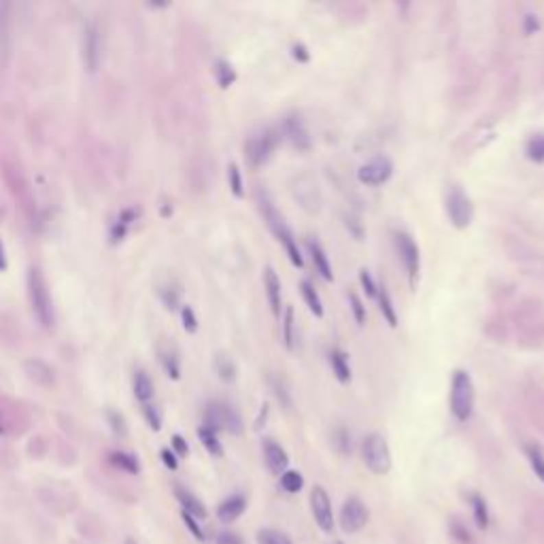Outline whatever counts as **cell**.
<instances>
[{
    "instance_id": "ab89813d",
    "label": "cell",
    "mask_w": 544,
    "mask_h": 544,
    "mask_svg": "<svg viewBox=\"0 0 544 544\" xmlns=\"http://www.w3.org/2000/svg\"><path fill=\"white\" fill-rule=\"evenodd\" d=\"M162 362H164V368H166V372H168V377H172V379H179V362H177V357L172 355V353H162Z\"/></svg>"
},
{
    "instance_id": "9c48e42d",
    "label": "cell",
    "mask_w": 544,
    "mask_h": 544,
    "mask_svg": "<svg viewBox=\"0 0 544 544\" xmlns=\"http://www.w3.org/2000/svg\"><path fill=\"white\" fill-rule=\"evenodd\" d=\"M391 175H394V162H391L387 156H377L370 162H366L364 166H359L357 181L362 185L377 187V185L387 183L391 179Z\"/></svg>"
},
{
    "instance_id": "ba28073f",
    "label": "cell",
    "mask_w": 544,
    "mask_h": 544,
    "mask_svg": "<svg viewBox=\"0 0 544 544\" xmlns=\"http://www.w3.org/2000/svg\"><path fill=\"white\" fill-rule=\"evenodd\" d=\"M206 427L215 429V431H220V429H226L230 434H234V436H238V434H243V419L241 415L228 404L224 402H213L209 404L206 408Z\"/></svg>"
},
{
    "instance_id": "d4e9b609",
    "label": "cell",
    "mask_w": 544,
    "mask_h": 544,
    "mask_svg": "<svg viewBox=\"0 0 544 544\" xmlns=\"http://www.w3.org/2000/svg\"><path fill=\"white\" fill-rule=\"evenodd\" d=\"M294 328H296V315L294 309L287 307L285 313H283V344H285L287 351H294V342H296Z\"/></svg>"
},
{
    "instance_id": "4316f807",
    "label": "cell",
    "mask_w": 544,
    "mask_h": 544,
    "mask_svg": "<svg viewBox=\"0 0 544 544\" xmlns=\"http://www.w3.org/2000/svg\"><path fill=\"white\" fill-rule=\"evenodd\" d=\"M525 156L534 164H544V134H534L525 143Z\"/></svg>"
},
{
    "instance_id": "7c38bea8",
    "label": "cell",
    "mask_w": 544,
    "mask_h": 544,
    "mask_svg": "<svg viewBox=\"0 0 544 544\" xmlns=\"http://www.w3.org/2000/svg\"><path fill=\"white\" fill-rule=\"evenodd\" d=\"M283 134H285V139L298 151H309L313 147L307 123H304V119L300 115H296V113L287 115L285 121H283Z\"/></svg>"
},
{
    "instance_id": "681fc988",
    "label": "cell",
    "mask_w": 544,
    "mask_h": 544,
    "mask_svg": "<svg viewBox=\"0 0 544 544\" xmlns=\"http://www.w3.org/2000/svg\"><path fill=\"white\" fill-rule=\"evenodd\" d=\"M266 417H268V404H264L262 410H259V419H257V423H255V429L262 427V421L266 423Z\"/></svg>"
},
{
    "instance_id": "7402d4cb",
    "label": "cell",
    "mask_w": 544,
    "mask_h": 544,
    "mask_svg": "<svg viewBox=\"0 0 544 544\" xmlns=\"http://www.w3.org/2000/svg\"><path fill=\"white\" fill-rule=\"evenodd\" d=\"M9 5L0 3V69L5 67L9 56Z\"/></svg>"
},
{
    "instance_id": "1f68e13d",
    "label": "cell",
    "mask_w": 544,
    "mask_h": 544,
    "mask_svg": "<svg viewBox=\"0 0 544 544\" xmlns=\"http://www.w3.org/2000/svg\"><path fill=\"white\" fill-rule=\"evenodd\" d=\"M257 544H294V542L285 534H281L276 530H259Z\"/></svg>"
},
{
    "instance_id": "484cf974",
    "label": "cell",
    "mask_w": 544,
    "mask_h": 544,
    "mask_svg": "<svg viewBox=\"0 0 544 544\" xmlns=\"http://www.w3.org/2000/svg\"><path fill=\"white\" fill-rule=\"evenodd\" d=\"M472 510H474V521L478 530H487L489 528V510H487V502L483 495L472 493Z\"/></svg>"
},
{
    "instance_id": "52a82bcc",
    "label": "cell",
    "mask_w": 544,
    "mask_h": 544,
    "mask_svg": "<svg viewBox=\"0 0 544 544\" xmlns=\"http://www.w3.org/2000/svg\"><path fill=\"white\" fill-rule=\"evenodd\" d=\"M396 249H398V255H400L402 264L406 268L410 289H417L419 272H421V253H419L415 238L406 232H396Z\"/></svg>"
},
{
    "instance_id": "44dd1931",
    "label": "cell",
    "mask_w": 544,
    "mask_h": 544,
    "mask_svg": "<svg viewBox=\"0 0 544 544\" xmlns=\"http://www.w3.org/2000/svg\"><path fill=\"white\" fill-rule=\"evenodd\" d=\"M134 396L137 400L145 406L151 402V398H154V383H151L149 375L143 372V370H139V372H134Z\"/></svg>"
},
{
    "instance_id": "30bf717a",
    "label": "cell",
    "mask_w": 544,
    "mask_h": 544,
    "mask_svg": "<svg viewBox=\"0 0 544 544\" xmlns=\"http://www.w3.org/2000/svg\"><path fill=\"white\" fill-rule=\"evenodd\" d=\"M311 510H313L315 523L319 525V530L330 534L334 530V512H332L330 495L321 485H315L311 491Z\"/></svg>"
},
{
    "instance_id": "7a4b0ae2",
    "label": "cell",
    "mask_w": 544,
    "mask_h": 544,
    "mask_svg": "<svg viewBox=\"0 0 544 544\" xmlns=\"http://www.w3.org/2000/svg\"><path fill=\"white\" fill-rule=\"evenodd\" d=\"M28 294H30V304H32V313L40 321V325H49L54 323V309H51V296L47 289V283L43 279V274L32 268L28 274Z\"/></svg>"
},
{
    "instance_id": "ac0fdd59",
    "label": "cell",
    "mask_w": 544,
    "mask_h": 544,
    "mask_svg": "<svg viewBox=\"0 0 544 544\" xmlns=\"http://www.w3.org/2000/svg\"><path fill=\"white\" fill-rule=\"evenodd\" d=\"M175 495H177V499L181 502V508L187 512V515H191L193 519H206V508H204V504L200 502L198 497H196L191 491H187V489H183V487H175Z\"/></svg>"
},
{
    "instance_id": "e0dca14e",
    "label": "cell",
    "mask_w": 544,
    "mask_h": 544,
    "mask_svg": "<svg viewBox=\"0 0 544 544\" xmlns=\"http://www.w3.org/2000/svg\"><path fill=\"white\" fill-rule=\"evenodd\" d=\"M307 249L311 253V259H313V266L315 270L319 272V276L323 281H334V272H332V264H330V257L328 253L323 251V247L317 243V241H307Z\"/></svg>"
},
{
    "instance_id": "9a60e30c",
    "label": "cell",
    "mask_w": 544,
    "mask_h": 544,
    "mask_svg": "<svg viewBox=\"0 0 544 544\" xmlns=\"http://www.w3.org/2000/svg\"><path fill=\"white\" fill-rule=\"evenodd\" d=\"M264 292H266V300L270 304V311L276 319H281V279L274 272L272 266L264 268Z\"/></svg>"
},
{
    "instance_id": "3957f363",
    "label": "cell",
    "mask_w": 544,
    "mask_h": 544,
    "mask_svg": "<svg viewBox=\"0 0 544 544\" xmlns=\"http://www.w3.org/2000/svg\"><path fill=\"white\" fill-rule=\"evenodd\" d=\"M364 464L372 474H387L391 470V451L383 434H370L362 445Z\"/></svg>"
},
{
    "instance_id": "8d00e7d4",
    "label": "cell",
    "mask_w": 544,
    "mask_h": 544,
    "mask_svg": "<svg viewBox=\"0 0 544 544\" xmlns=\"http://www.w3.org/2000/svg\"><path fill=\"white\" fill-rule=\"evenodd\" d=\"M181 519H183V523H185V528L189 530V534L198 540V542H204L206 540V536H204V532L200 530V525H198V519H193L191 515H187L185 510H181Z\"/></svg>"
},
{
    "instance_id": "5bb4252c",
    "label": "cell",
    "mask_w": 544,
    "mask_h": 544,
    "mask_svg": "<svg viewBox=\"0 0 544 544\" xmlns=\"http://www.w3.org/2000/svg\"><path fill=\"white\" fill-rule=\"evenodd\" d=\"M262 451H264V462H266V466H268V470L272 472V474H283V472H287V466H289V455H287V451L283 449L279 442H274V440H264V445H262Z\"/></svg>"
},
{
    "instance_id": "8fae6325",
    "label": "cell",
    "mask_w": 544,
    "mask_h": 544,
    "mask_svg": "<svg viewBox=\"0 0 544 544\" xmlns=\"http://www.w3.org/2000/svg\"><path fill=\"white\" fill-rule=\"evenodd\" d=\"M368 517H370V512L364 506L362 499L359 497H349L342 504V510H340V528H342L344 534H355L362 528H366Z\"/></svg>"
},
{
    "instance_id": "83f0119b",
    "label": "cell",
    "mask_w": 544,
    "mask_h": 544,
    "mask_svg": "<svg viewBox=\"0 0 544 544\" xmlns=\"http://www.w3.org/2000/svg\"><path fill=\"white\" fill-rule=\"evenodd\" d=\"M528 453V460H530V466L536 474V478H540V481L544 483V453L538 445H528L525 449Z\"/></svg>"
},
{
    "instance_id": "f6af8a7d",
    "label": "cell",
    "mask_w": 544,
    "mask_h": 544,
    "mask_svg": "<svg viewBox=\"0 0 544 544\" xmlns=\"http://www.w3.org/2000/svg\"><path fill=\"white\" fill-rule=\"evenodd\" d=\"M217 544H243V540L232 532H222L217 536Z\"/></svg>"
},
{
    "instance_id": "cb8c5ba5",
    "label": "cell",
    "mask_w": 544,
    "mask_h": 544,
    "mask_svg": "<svg viewBox=\"0 0 544 544\" xmlns=\"http://www.w3.org/2000/svg\"><path fill=\"white\" fill-rule=\"evenodd\" d=\"M198 436H200L204 449H206L213 457H222V455H224V447H222L220 438H217V431H215V429L202 425V427L198 429Z\"/></svg>"
},
{
    "instance_id": "f1b7e54d",
    "label": "cell",
    "mask_w": 544,
    "mask_h": 544,
    "mask_svg": "<svg viewBox=\"0 0 544 544\" xmlns=\"http://www.w3.org/2000/svg\"><path fill=\"white\" fill-rule=\"evenodd\" d=\"M281 487L285 489L287 493H298V491H302V487H304V478H302L300 472H296V470H287V472H283V474H281Z\"/></svg>"
},
{
    "instance_id": "4dcf8cb0",
    "label": "cell",
    "mask_w": 544,
    "mask_h": 544,
    "mask_svg": "<svg viewBox=\"0 0 544 544\" xmlns=\"http://www.w3.org/2000/svg\"><path fill=\"white\" fill-rule=\"evenodd\" d=\"M215 75H217V81H220L222 88H230V85L236 81V73L226 60H220L215 64Z\"/></svg>"
},
{
    "instance_id": "f546056e",
    "label": "cell",
    "mask_w": 544,
    "mask_h": 544,
    "mask_svg": "<svg viewBox=\"0 0 544 544\" xmlns=\"http://www.w3.org/2000/svg\"><path fill=\"white\" fill-rule=\"evenodd\" d=\"M108 460H111V464L119 470H126L130 474H137L139 472V462L134 460L132 455H126V453H111L108 455Z\"/></svg>"
},
{
    "instance_id": "7dc6e473",
    "label": "cell",
    "mask_w": 544,
    "mask_h": 544,
    "mask_svg": "<svg viewBox=\"0 0 544 544\" xmlns=\"http://www.w3.org/2000/svg\"><path fill=\"white\" fill-rule=\"evenodd\" d=\"M346 228H351L353 234H355V238L359 241V238H362V224L355 220V217H346Z\"/></svg>"
},
{
    "instance_id": "6da1fadb",
    "label": "cell",
    "mask_w": 544,
    "mask_h": 544,
    "mask_svg": "<svg viewBox=\"0 0 544 544\" xmlns=\"http://www.w3.org/2000/svg\"><path fill=\"white\" fill-rule=\"evenodd\" d=\"M451 412L457 421H468L472 417L474 410V400H476V391H474V381L470 372L466 370H455L453 381H451Z\"/></svg>"
},
{
    "instance_id": "5b68a950",
    "label": "cell",
    "mask_w": 544,
    "mask_h": 544,
    "mask_svg": "<svg viewBox=\"0 0 544 544\" xmlns=\"http://www.w3.org/2000/svg\"><path fill=\"white\" fill-rule=\"evenodd\" d=\"M445 206H447V215H449L453 228L466 230L472 224V220H474V204H472V200L468 198V193L460 185L449 187Z\"/></svg>"
},
{
    "instance_id": "816d5d0a",
    "label": "cell",
    "mask_w": 544,
    "mask_h": 544,
    "mask_svg": "<svg viewBox=\"0 0 544 544\" xmlns=\"http://www.w3.org/2000/svg\"><path fill=\"white\" fill-rule=\"evenodd\" d=\"M0 434H3V425H0Z\"/></svg>"
},
{
    "instance_id": "d6a6232c",
    "label": "cell",
    "mask_w": 544,
    "mask_h": 544,
    "mask_svg": "<svg viewBox=\"0 0 544 544\" xmlns=\"http://www.w3.org/2000/svg\"><path fill=\"white\" fill-rule=\"evenodd\" d=\"M228 181H230V189H232V193L236 196V198H243V196H245L243 175H241V170H238L236 164H230L228 166Z\"/></svg>"
},
{
    "instance_id": "603a6c76",
    "label": "cell",
    "mask_w": 544,
    "mask_h": 544,
    "mask_svg": "<svg viewBox=\"0 0 544 544\" xmlns=\"http://www.w3.org/2000/svg\"><path fill=\"white\" fill-rule=\"evenodd\" d=\"M377 300H379V309H381L383 319L391 325V328H398V313L394 307V300H391V296L385 287H379Z\"/></svg>"
},
{
    "instance_id": "f35d334b",
    "label": "cell",
    "mask_w": 544,
    "mask_h": 544,
    "mask_svg": "<svg viewBox=\"0 0 544 544\" xmlns=\"http://www.w3.org/2000/svg\"><path fill=\"white\" fill-rule=\"evenodd\" d=\"M143 412H145V419H147V423H149L151 429H160L162 427V415H160V410L156 406L145 404L143 406Z\"/></svg>"
},
{
    "instance_id": "74e56055",
    "label": "cell",
    "mask_w": 544,
    "mask_h": 544,
    "mask_svg": "<svg viewBox=\"0 0 544 544\" xmlns=\"http://www.w3.org/2000/svg\"><path fill=\"white\" fill-rule=\"evenodd\" d=\"M334 445L342 455H351V434L346 429H338L334 434Z\"/></svg>"
},
{
    "instance_id": "d590c367",
    "label": "cell",
    "mask_w": 544,
    "mask_h": 544,
    "mask_svg": "<svg viewBox=\"0 0 544 544\" xmlns=\"http://www.w3.org/2000/svg\"><path fill=\"white\" fill-rule=\"evenodd\" d=\"M359 283H362V287H364V292H366L368 298H377L379 285L375 283V279H372V274H370V270H366V268L359 270Z\"/></svg>"
},
{
    "instance_id": "7bdbcfd3",
    "label": "cell",
    "mask_w": 544,
    "mask_h": 544,
    "mask_svg": "<svg viewBox=\"0 0 544 544\" xmlns=\"http://www.w3.org/2000/svg\"><path fill=\"white\" fill-rule=\"evenodd\" d=\"M538 30H540V19H538V15L528 13V15L523 17V32L530 36V34H536Z\"/></svg>"
},
{
    "instance_id": "bcb514c9",
    "label": "cell",
    "mask_w": 544,
    "mask_h": 544,
    "mask_svg": "<svg viewBox=\"0 0 544 544\" xmlns=\"http://www.w3.org/2000/svg\"><path fill=\"white\" fill-rule=\"evenodd\" d=\"M162 462L170 468V470H177V457H175V453L172 451H168V449H162Z\"/></svg>"
},
{
    "instance_id": "4fadbf2b",
    "label": "cell",
    "mask_w": 544,
    "mask_h": 544,
    "mask_svg": "<svg viewBox=\"0 0 544 544\" xmlns=\"http://www.w3.org/2000/svg\"><path fill=\"white\" fill-rule=\"evenodd\" d=\"M100 51H102V40H100V30L96 24H88L83 28V62L88 71H96L100 64Z\"/></svg>"
},
{
    "instance_id": "b9f144b4",
    "label": "cell",
    "mask_w": 544,
    "mask_h": 544,
    "mask_svg": "<svg viewBox=\"0 0 544 544\" xmlns=\"http://www.w3.org/2000/svg\"><path fill=\"white\" fill-rule=\"evenodd\" d=\"M181 315H183V325H185V330L189 334H193L196 330H198V319H196V315H193V311L189 307H185Z\"/></svg>"
},
{
    "instance_id": "60d3db41",
    "label": "cell",
    "mask_w": 544,
    "mask_h": 544,
    "mask_svg": "<svg viewBox=\"0 0 544 544\" xmlns=\"http://www.w3.org/2000/svg\"><path fill=\"white\" fill-rule=\"evenodd\" d=\"M292 56L300 64H309L311 62V51H309L307 45H304V43H294V45H292Z\"/></svg>"
},
{
    "instance_id": "836d02e7",
    "label": "cell",
    "mask_w": 544,
    "mask_h": 544,
    "mask_svg": "<svg viewBox=\"0 0 544 544\" xmlns=\"http://www.w3.org/2000/svg\"><path fill=\"white\" fill-rule=\"evenodd\" d=\"M217 372H220V377L224 381H234L236 379V366L230 357L226 355H220L217 357Z\"/></svg>"
},
{
    "instance_id": "d6986e66",
    "label": "cell",
    "mask_w": 544,
    "mask_h": 544,
    "mask_svg": "<svg viewBox=\"0 0 544 544\" xmlns=\"http://www.w3.org/2000/svg\"><path fill=\"white\" fill-rule=\"evenodd\" d=\"M330 366H332V372L334 377L346 385L351 381V364H349V355H346L342 349H332L330 351Z\"/></svg>"
},
{
    "instance_id": "f907efd6",
    "label": "cell",
    "mask_w": 544,
    "mask_h": 544,
    "mask_svg": "<svg viewBox=\"0 0 544 544\" xmlns=\"http://www.w3.org/2000/svg\"><path fill=\"white\" fill-rule=\"evenodd\" d=\"M123 544H139V542H137L134 538H126V542H123Z\"/></svg>"
},
{
    "instance_id": "277c9868",
    "label": "cell",
    "mask_w": 544,
    "mask_h": 544,
    "mask_svg": "<svg viewBox=\"0 0 544 544\" xmlns=\"http://www.w3.org/2000/svg\"><path fill=\"white\" fill-rule=\"evenodd\" d=\"M264 217H266V222L272 230V234L276 236V241L283 245V249H285L287 257H289V262L296 266V268H302L304 266V259H302V253H300V247H298V241L294 238L292 230L287 228V224L283 222V217L274 211V206L270 202H266L264 206Z\"/></svg>"
},
{
    "instance_id": "f5cc1de1",
    "label": "cell",
    "mask_w": 544,
    "mask_h": 544,
    "mask_svg": "<svg viewBox=\"0 0 544 544\" xmlns=\"http://www.w3.org/2000/svg\"><path fill=\"white\" fill-rule=\"evenodd\" d=\"M336 544H342V542H336Z\"/></svg>"
},
{
    "instance_id": "8992f818",
    "label": "cell",
    "mask_w": 544,
    "mask_h": 544,
    "mask_svg": "<svg viewBox=\"0 0 544 544\" xmlns=\"http://www.w3.org/2000/svg\"><path fill=\"white\" fill-rule=\"evenodd\" d=\"M279 143H281V134L274 128H268L262 134L251 137L245 145V158H247L249 166L259 168L262 164H266L272 158Z\"/></svg>"
},
{
    "instance_id": "ee69618b",
    "label": "cell",
    "mask_w": 544,
    "mask_h": 544,
    "mask_svg": "<svg viewBox=\"0 0 544 544\" xmlns=\"http://www.w3.org/2000/svg\"><path fill=\"white\" fill-rule=\"evenodd\" d=\"M272 389H274V396L279 398V402L283 404V406H292V400H289V394H287V389L283 387V383H279V381H272Z\"/></svg>"
},
{
    "instance_id": "2e32d148",
    "label": "cell",
    "mask_w": 544,
    "mask_h": 544,
    "mask_svg": "<svg viewBox=\"0 0 544 544\" xmlns=\"http://www.w3.org/2000/svg\"><path fill=\"white\" fill-rule=\"evenodd\" d=\"M245 508H247V497L236 493V495L226 497L224 502L217 506V517H220V521H224V523H232V521H236L245 512Z\"/></svg>"
},
{
    "instance_id": "ffe728a7",
    "label": "cell",
    "mask_w": 544,
    "mask_h": 544,
    "mask_svg": "<svg viewBox=\"0 0 544 544\" xmlns=\"http://www.w3.org/2000/svg\"><path fill=\"white\" fill-rule=\"evenodd\" d=\"M300 294H302V298H304V302H307V307H309V311L317 317V319H321L323 315H325V311H323V302H321V296L317 294V289H315V285L311 281H300Z\"/></svg>"
},
{
    "instance_id": "e575fe53",
    "label": "cell",
    "mask_w": 544,
    "mask_h": 544,
    "mask_svg": "<svg viewBox=\"0 0 544 544\" xmlns=\"http://www.w3.org/2000/svg\"><path fill=\"white\" fill-rule=\"evenodd\" d=\"M349 304H351V313H353V319L357 325H364L366 319H368V313H366V307H364V302L359 300V296L355 292L349 294Z\"/></svg>"
},
{
    "instance_id": "c3c4849f",
    "label": "cell",
    "mask_w": 544,
    "mask_h": 544,
    "mask_svg": "<svg viewBox=\"0 0 544 544\" xmlns=\"http://www.w3.org/2000/svg\"><path fill=\"white\" fill-rule=\"evenodd\" d=\"M172 447H175V451H177L179 455H187V451H189L187 442H185L181 436H175V438H172Z\"/></svg>"
}]
</instances>
